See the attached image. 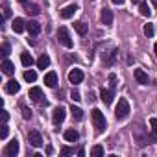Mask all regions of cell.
Segmentation results:
<instances>
[{"label": "cell", "instance_id": "cell-31", "mask_svg": "<svg viewBox=\"0 0 157 157\" xmlns=\"http://www.w3.org/2000/svg\"><path fill=\"white\" fill-rule=\"evenodd\" d=\"M21 111H22V117H24L26 120H28V118L32 117V111H30V109H28V107H26L24 104H21Z\"/></svg>", "mask_w": 157, "mask_h": 157}, {"label": "cell", "instance_id": "cell-16", "mask_svg": "<svg viewBox=\"0 0 157 157\" xmlns=\"http://www.w3.org/2000/svg\"><path fill=\"white\" fill-rule=\"evenodd\" d=\"M11 28H13V32H15V33H22V32L26 30V22H24L21 17H17V19H13Z\"/></svg>", "mask_w": 157, "mask_h": 157}, {"label": "cell", "instance_id": "cell-13", "mask_svg": "<svg viewBox=\"0 0 157 157\" xmlns=\"http://www.w3.org/2000/svg\"><path fill=\"white\" fill-rule=\"evenodd\" d=\"M76 11H78V6H76V4H70V6L63 8V10L59 11V15H61V19H72Z\"/></svg>", "mask_w": 157, "mask_h": 157}, {"label": "cell", "instance_id": "cell-37", "mask_svg": "<svg viewBox=\"0 0 157 157\" xmlns=\"http://www.w3.org/2000/svg\"><path fill=\"white\" fill-rule=\"evenodd\" d=\"M8 120H10V113H8V111H6V109H4V111H2V122H4V124H6V122H8Z\"/></svg>", "mask_w": 157, "mask_h": 157}, {"label": "cell", "instance_id": "cell-26", "mask_svg": "<svg viewBox=\"0 0 157 157\" xmlns=\"http://www.w3.org/2000/svg\"><path fill=\"white\" fill-rule=\"evenodd\" d=\"M70 115H72L74 120H82V118H83V111H82L80 107H74V105L70 107Z\"/></svg>", "mask_w": 157, "mask_h": 157}, {"label": "cell", "instance_id": "cell-7", "mask_svg": "<svg viewBox=\"0 0 157 157\" xmlns=\"http://www.w3.org/2000/svg\"><path fill=\"white\" fill-rule=\"evenodd\" d=\"M28 142H30L33 148H41V146H43V137H41V133L35 131V129H32V131L28 133Z\"/></svg>", "mask_w": 157, "mask_h": 157}, {"label": "cell", "instance_id": "cell-29", "mask_svg": "<svg viewBox=\"0 0 157 157\" xmlns=\"http://www.w3.org/2000/svg\"><path fill=\"white\" fill-rule=\"evenodd\" d=\"M91 155H93V157H102V155H104V146H100V144L93 146V150H91Z\"/></svg>", "mask_w": 157, "mask_h": 157}, {"label": "cell", "instance_id": "cell-43", "mask_svg": "<svg viewBox=\"0 0 157 157\" xmlns=\"http://www.w3.org/2000/svg\"><path fill=\"white\" fill-rule=\"evenodd\" d=\"M153 50H155V56H157V43H155V46H153Z\"/></svg>", "mask_w": 157, "mask_h": 157}, {"label": "cell", "instance_id": "cell-3", "mask_svg": "<svg viewBox=\"0 0 157 157\" xmlns=\"http://www.w3.org/2000/svg\"><path fill=\"white\" fill-rule=\"evenodd\" d=\"M129 113H131V109H129V102H128L126 98H118V105H117V109H115V117H117V120H126V118L129 117Z\"/></svg>", "mask_w": 157, "mask_h": 157}, {"label": "cell", "instance_id": "cell-39", "mask_svg": "<svg viewBox=\"0 0 157 157\" xmlns=\"http://www.w3.org/2000/svg\"><path fill=\"white\" fill-rule=\"evenodd\" d=\"M11 15V11H10V8H4V17H10Z\"/></svg>", "mask_w": 157, "mask_h": 157}, {"label": "cell", "instance_id": "cell-32", "mask_svg": "<svg viewBox=\"0 0 157 157\" xmlns=\"http://www.w3.org/2000/svg\"><path fill=\"white\" fill-rule=\"evenodd\" d=\"M109 83H111V89L115 91L117 89V74H113V72L109 74Z\"/></svg>", "mask_w": 157, "mask_h": 157}, {"label": "cell", "instance_id": "cell-23", "mask_svg": "<svg viewBox=\"0 0 157 157\" xmlns=\"http://www.w3.org/2000/svg\"><path fill=\"white\" fill-rule=\"evenodd\" d=\"M21 61H22L24 67H32V65H33V57H32V54H28V52H22V54H21Z\"/></svg>", "mask_w": 157, "mask_h": 157}, {"label": "cell", "instance_id": "cell-44", "mask_svg": "<svg viewBox=\"0 0 157 157\" xmlns=\"http://www.w3.org/2000/svg\"><path fill=\"white\" fill-rule=\"evenodd\" d=\"M19 2H22V4H26V0H19Z\"/></svg>", "mask_w": 157, "mask_h": 157}, {"label": "cell", "instance_id": "cell-24", "mask_svg": "<svg viewBox=\"0 0 157 157\" xmlns=\"http://www.w3.org/2000/svg\"><path fill=\"white\" fill-rule=\"evenodd\" d=\"M48 65H50V57H48V56H46V54H43V56H41V57H39V59H37V67H39V68H43V70H44V68H46V67H48Z\"/></svg>", "mask_w": 157, "mask_h": 157}, {"label": "cell", "instance_id": "cell-5", "mask_svg": "<svg viewBox=\"0 0 157 157\" xmlns=\"http://www.w3.org/2000/svg\"><path fill=\"white\" fill-rule=\"evenodd\" d=\"M65 117H67V109H65L63 105H57V107L54 109V113H52V122H54L56 126H59V124L65 120Z\"/></svg>", "mask_w": 157, "mask_h": 157}, {"label": "cell", "instance_id": "cell-22", "mask_svg": "<svg viewBox=\"0 0 157 157\" xmlns=\"http://www.w3.org/2000/svg\"><path fill=\"white\" fill-rule=\"evenodd\" d=\"M74 30L80 33V35H85V33L89 32V26H87L85 22H74Z\"/></svg>", "mask_w": 157, "mask_h": 157}, {"label": "cell", "instance_id": "cell-20", "mask_svg": "<svg viewBox=\"0 0 157 157\" xmlns=\"http://www.w3.org/2000/svg\"><path fill=\"white\" fill-rule=\"evenodd\" d=\"M2 72L8 74V76H11V74L15 72V65H13L10 59H4V61H2Z\"/></svg>", "mask_w": 157, "mask_h": 157}, {"label": "cell", "instance_id": "cell-15", "mask_svg": "<svg viewBox=\"0 0 157 157\" xmlns=\"http://www.w3.org/2000/svg\"><path fill=\"white\" fill-rule=\"evenodd\" d=\"M100 19H102V24L111 26V24H113V11H111V10H107V8H104V10H102V13H100Z\"/></svg>", "mask_w": 157, "mask_h": 157}, {"label": "cell", "instance_id": "cell-12", "mask_svg": "<svg viewBox=\"0 0 157 157\" xmlns=\"http://www.w3.org/2000/svg\"><path fill=\"white\" fill-rule=\"evenodd\" d=\"M113 98H115V91H113V89H102V91H100V100H102L105 105H109V104L113 102Z\"/></svg>", "mask_w": 157, "mask_h": 157}, {"label": "cell", "instance_id": "cell-38", "mask_svg": "<svg viewBox=\"0 0 157 157\" xmlns=\"http://www.w3.org/2000/svg\"><path fill=\"white\" fill-rule=\"evenodd\" d=\"M111 2H113L115 6H122V4H124V0H111Z\"/></svg>", "mask_w": 157, "mask_h": 157}, {"label": "cell", "instance_id": "cell-30", "mask_svg": "<svg viewBox=\"0 0 157 157\" xmlns=\"http://www.w3.org/2000/svg\"><path fill=\"white\" fill-rule=\"evenodd\" d=\"M144 35L153 37V24H144Z\"/></svg>", "mask_w": 157, "mask_h": 157}, {"label": "cell", "instance_id": "cell-1", "mask_svg": "<svg viewBox=\"0 0 157 157\" xmlns=\"http://www.w3.org/2000/svg\"><path fill=\"white\" fill-rule=\"evenodd\" d=\"M131 133H133V139L139 146H146V144H151V139L148 135V129L142 126V124H133L131 126Z\"/></svg>", "mask_w": 157, "mask_h": 157}, {"label": "cell", "instance_id": "cell-34", "mask_svg": "<svg viewBox=\"0 0 157 157\" xmlns=\"http://www.w3.org/2000/svg\"><path fill=\"white\" fill-rule=\"evenodd\" d=\"M72 153H74V148H68V146L61 148V155H72Z\"/></svg>", "mask_w": 157, "mask_h": 157}, {"label": "cell", "instance_id": "cell-27", "mask_svg": "<svg viewBox=\"0 0 157 157\" xmlns=\"http://www.w3.org/2000/svg\"><path fill=\"white\" fill-rule=\"evenodd\" d=\"M26 13H28V15H39L41 10H39L37 4H28V6H26Z\"/></svg>", "mask_w": 157, "mask_h": 157}, {"label": "cell", "instance_id": "cell-40", "mask_svg": "<svg viewBox=\"0 0 157 157\" xmlns=\"http://www.w3.org/2000/svg\"><path fill=\"white\" fill-rule=\"evenodd\" d=\"M78 155L83 157V155H85V150H83V148H80V150H78Z\"/></svg>", "mask_w": 157, "mask_h": 157}, {"label": "cell", "instance_id": "cell-42", "mask_svg": "<svg viewBox=\"0 0 157 157\" xmlns=\"http://www.w3.org/2000/svg\"><path fill=\"white\" fill-rule=\"evenodd\" d=\"M131 2H133V4H140V0H131Z\"/></svg>", "mask_w": 157, "mask_h": 157}, {"label": "cell", "instance_id": "cell-17", "mask_svg": "<svg viewBox=\"0 0 157 157\" xmlns=\"http://www.w3.org/2000/svg\"><path fill=\"white\" fill-rule=\"evenodd\" d=\"M26 30L30 32V35H39L41 33V24L37 22V21H30V22H26Z\"/></svg>", "mask_w": 157, "mask_h": 157}, {"label": "cell", "instance_id": "cell-4", "mask_svg": "<svg viewBox=\"0 0 157 157\" xmlns=\"http://www.w3.org/2000/svg\"><path fill=\"white\" fill-rule=\"evenodd\" d=\"M57 41H59V44H63L65 48H72V46H74V41H72V37H70V33H68V30H67L65 26H61V28L57 30Z\"/></svg>", "mask_w": 157, "mask_h": 157}, {"label": "cell", "instance_id": "cell-8", "mask_svg": "<svg viewBox=\"0 0 157 157\" xmlns=\"http://www.w3.org/2000/svg\"><path fill=\"white\" fill-rule=\"evenodd\" d=\"M68 82H70L72 85L82 83V82H83V72H82L80 68H72V70L68 72Z\"/></svg>", "mask_w": 157, "mask_h": 157}, {"label": "cell", "instance_id": "cell-6", "mask_svg": "<svg viewBox=\"0 0 157 157\" xmlns=\"http://www.w3.org/2000/svg\"><path fill=\"white\" fill-rule=\"evenodd\" d=\"M118 48H113L109 54H102V59H104V63L107 65V67H113L115 63H117V59H118Z\"/></svg>", "mask_w": 157, "mask_h": 157}, {"label": "cell", "instance_id": "cell-21", "mask_svg": "<svg viewBox=\"0 0 157 157\" xmlns=\"http://www.w3.org/2000/svg\"><path fill=\"white\" fill-rule=\"evenodd\" d=\"M150 126H151V133H150V139L151 142H157V118H150Z\"/></svg>", "mask_w": 157, "mask_h": 157}, {"label": "cell", "instance_id": "cell-2", "mask_svg": "<svg viewBox=\"0 0 157 157\" xmlns=\"http://www.w3.org/2000/svg\"><path fill=\"white\" fill-rule=\"evenodd\" d=\"M91 118H93V124L96 128V133H104L105 128H107V120H105L104 113L100 109H93L91 111Z\"/></svg>", "mask_w": 157, "mask_h": 157}, {"label": "cell", "instance_id": "cell-10", "mask_svg": "<svg viewBox=\"0 0 157 157\" xmlns=\"http://www.w3.org/2000/svg\"><path fill=\"white\" fill-rule=\"evenodd\" d=\"M28 98L32 102H35V104H41L43 102V91H41V87H32L30 93H28Z\"/></svg>", "mask_w": 157, "mask_h": 157}, {"label": "cell", "instance_id": "cell-28", "mask_svg": "<svg viewBox=\"0 0 157 157\" xmlns=\"http://www.w3.org/2000/svg\"><path fill=\"white\" fill-rule=\"evenodd\" d=\"M139 11H140V15H142V17H150V13H151L146 2H140V4H139Z\"/></svg>", "mask_w": 157, "mask_h": 157}, {"label": "cell", "instance_id": "cell-11", "mask_svg": "<svg viewBox=\"0 0 157 157\" xmlns=\"http://www.w3.org/2000/svg\"><path fill=\"white\" fill-rule=\"evenodd\" d=\"M4 153H6L8 157H15V155L19 153V140H17V139H13L11 142H8V146H6Z\"/></svg>", "mask_w": 157, "mask_h": 157}, {"label": "cell", "instance_id": "cell-19", "mask_svg": "<svg viewBox=\"0 0 157 157\" xmlns=\"http://www.w3.org/2000/svg\"><path fill=\"white\" fill-rule=\"evenodd\" d=\"M63 137H65V140H68V142H76L78 139H80V133H78L76 129H67V131L63 133Z\"/></svg>", "mask_w": 157, "mask_h": 157}, {"label": "cell", "instance_id": "cell-14", "mask_svg": "<svg viewBox=\"0 0 157 157\" xmlns=\"http://www.w3.org/2000/svg\"><path fill=\"white\" fill-rule=\"evenodd\" d=\"M44 85L46 87H56L57 85V74L54 70H50V72L44 74Z\"/></svg>", "mask_w": 157, "mask_h": 157}, {"label": "cell", "instance_id": "cell-9", "mask_svg": "<svg viewBox=\"0 0 157 157\" xmlns=\"http://www.w3.org/2000/svg\"><path fill=\"white\" fill-rule=\"evenodd\" d=\"M133 76H135L137 83H140V85H148V82H150L148 74H146V72H144L142 68H135V70H133Z\"/></svg>", "mask_w": 157, "mask_h": 157}, {"label": "cell", "instance_id": "cell-25", "mask_svg": "<svg viewBox=\"0 0 157 157\" xmlns=\"http://www.w3.org/2000/svg\"><path fill=\"white\" fill-rule=\"evenodd\" d=\"M24 80L28 82V83H33L35 80H37V74H35V70H24Z\"/></svg>", "mask_w": 157, "mask_h": 157}, {"label": "cell", "instance_id": "cell-36", "mask_svg": "<svg viewBox=\"0 0 157 157\" xmlns=\"http://www.w3.org/2000/svg\"><path fill=\"white\" fill-rule=\"evenodd\" d=\"M70 98H72L74 102H80V100H82V96H80V93H78V91H72V93H70Z\"/></svg>", "mask_w": 157, "mask_h": 157}, {"label": "cell", "instance_id": "cell-35", "mask_svg": "<svg viewBox=\"0 0 157 157\" xmlns=\"http://www.w3.org/2000/svg\"><path fill=\"white\" fill-rule=\"evenodd\" d=\"M2 56H4V57H8V56H10V44H8V43H4V44H2Z\"/></svg>", "mask_w": 157, "mask_h": 157}, {"label": "cell", "instance_id": "cell-18", "mask_svg": "<svg viewBox=\"0 0 157 157\" xmlns=\"http://www.w3.org/2000/svg\"><path fill=\"white\" fill-rule=\"evenodd\" d=\"M6 91H8L10 94H17V93L21 91V83H19L17 80H10V82L6 83Z\"/></svg>", "mask_w": 157, "mask_h": 157}, {"label": "cell", "instance_id": "cell-33", "mask_svg": "<svg viewBox=\"0 0 157 157\" xmlns=\"http://www.w3.org/2000/svg\"><path fill=\"white\" fill-rule=\"evenodd\" d=\"M8 133H10V128H8V124H2V131H0V139H6V137H8Z\"/></svg>", "mask_w": 157, "mask_h": 157}, {"label": "cell", "instance_id": "cell-41", "mask_svg": "<svg viewBox=\"0 0 157 157\" xmlns=\"http://www.w3.org/2000/svg\"><path fill=\"white\" fill-rule=\"evenodd\" d=\"M151 4H153V8L157 10V0H151Z\"/></svg>", "mask_w": 157, "mask_h": 157}]
</instances>
